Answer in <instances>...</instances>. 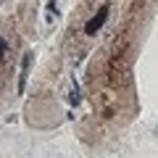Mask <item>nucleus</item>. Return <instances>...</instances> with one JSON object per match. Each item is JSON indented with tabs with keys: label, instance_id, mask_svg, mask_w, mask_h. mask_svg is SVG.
Listing matches in <instances>:
<instances>
[{
	"label": "nucleus",
	"instance_id": "f257e3e1",
	"mask_svg": "<svg viewBox=\"0 0 158 158\" xmlns=\"http://www.w3.org/2000/svg\"><path fill=\"white\" fill-rule=\"evenodd\" d=\"M106 19H108V8H100V11H98L95 16H92L90 21H87V27H85V32H87V34H95L98 29H100L103 24H106Z\"/></svg>",
	"mask_w": 158,
	"mask_h": 158
},
{
	"label": "nucleus",
	"instance_id": "f03ea898",
	"mask_svg": "<svg viewBox=\"0 0 158 158\" xmlns=\"http://www.w3.org/2000/svg\"><path fill=\"white\" fill-rule=\"evenodd\" d=\"M6 56V42H3V40H0V58Z\"/></svg>",
	"mask_w": 158,
	"mask_h": 158
}]
</instances>
